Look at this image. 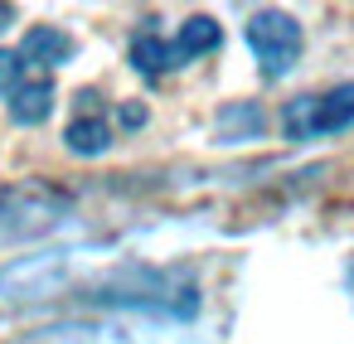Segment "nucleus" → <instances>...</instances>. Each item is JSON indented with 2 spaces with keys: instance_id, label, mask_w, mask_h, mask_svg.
Listing matches in <instances>:
<instances>
[{
  "instance_id": "f257e3e1",
  "label": "nucleus",
  "mask_w": 354,
  "mask_h": 344,
  "mask_svg": "<svg viewBox=\"0 0 354 344\" xmlns=\"http://www.w3.org/2000/svg\"><path fill=\"white\" fill-rule=\"evenodd\" d=\"M223 44V30L209 20V15H189L170 39L156 30V25H141L127 44V64L141 73V78H165L175 68H189L199 59H209L214 49Z\"/></svg>"
},
{
  "instance_id": "f03ea898",
  "label": "nucleus",
  "mask_w": 354,
  "mask_h": 344,
  "mask_svg": "<svg viewBox=\"0 0 354 344\" xmlns=\"http://www.w3.org/2000/svg\"><path fill=\"white\" fill-rule=\"evenodd\" d=\"M354 126V83H335L320 93H301L281 107V136L291 146L320 141V136H339Z\"/></svg>"
},
{
  "instance_id": "9d476101",
  "label": "nucleus",
  "mask_w": 354,
  "mask_h": 344,
  "mask_svg": "<svg viewBox=\"0 0 354 344\" xmlns=\"http://www.w3.org/2000/svg\"><path fill=\"white\" fill-rule=\"evenodd\" d=\"M35 73H39V68H30L20 49H0V102H10Z\"/></svg>"
},
{
  "instance_id": "39448f33",
  "label": "nucleus",
  "mask_w": 354,
  "mask_h": 344,
  "mask_svg": "<svg viewBox=\"0 0 354 344\" xmlns=\"http://www.w3.org/2000/svg\"><path fill=\"white\" fill-rule=\"evenodd\" d=\"M64 146L83 160H97V155L112 151V117H107L97 88H83L73 97V122L64 126Z\"/></svg>"
},
{
  "instance_id": "6e6552de",
  "label": "nucleus",
  "mask_w": 354,
  "mask_h": 344,
  "mask_svg": "<svg viewBox=\"0 0 354 344\" xmlns=\"http://www.w3.org/2000/svg\"><path fill=\"white\" fill-rule=\"evenodd\" d=\"M54 97H59V93H54V73H35V78L6 102V107H10V122H15V126H44V122L54 117Z\"/></svg>"
},
{
  "instance_id": "ddd939ff",
  "label": "nucleus",
  "mask_w": 354,
  "mask_h": 344,
  "mask_svg": "<svg viewBox=\"0 0 354 344\" xmlns=\"http://www.w3.org/2000/svg\"><path fill=\"white\" fill-rule=\"evenodd\" d=\"M10 20H15V6H0V30H6Z\"/></svg>"
},
{
  "instance_id": "f8f14e48",
  "label": "nucleus",
  "mask_w": 354,
  "mask_h": 344,
  "mask_svg": "<svg viewBox=\"0 0 354 344\" xmlns=\"http://www.w3.org/2000/svg\"><path fill=\"white\" fill-rule=\"evenodd\" d=\"M344 291H349V296H354V257H349V262H344Z\"/></svg>"
},
{
  "instance_id": "7ed1b4c3",
  "label": "nucleus",
  "mask_w": 354,
  "mask_h": 344,
  "mask_svg": "<svg viewBox=\"0 0 354 344\" xmlns=\"http://www.w3.org/2000/svg\"><path fill=\"white\" fill-rule=\"evenodd\" d=\"M68 209H73V194H64V189H54V184H44V180L0 189V238L39 233V228L59 223Z\"/></svg>"
},
{
  "instance_id": "423d86ee",
  "label": "nucleus",
  "mask_w": 354,
  "mask_h": 344,
  "mask_svg": "<svg viewBox=\"0 0 354 344\" xmlns=\"http://www.w3.org/2000/svg\"><path fill=\"white\" fill-rule=\"evenodd\" d=\"M15 344H141V329L117 325V320H64V325L20 334Z\"/></svg>"
},
{
  "instance_id": "0eeeda50",
  "label": "nucleus",
  "mask_w": 354,
  "mask_h": 344,
  "mask_svg": "<svg viewBox=\"0 0 354 344\" xmlns=\"http://www.w3.org/2000/svg\"><path fill=\"white\" fill-rule=\"evenodd\" d=\"M20 54H25V64H30V68L54 73V68H64V64L78 54V44H73V35H68V30H59V25H30V30H25V39H20Z\"/></svg>"
},
{
  "instance_id": "1a4fd4ad",
  "label": "nucleus",
  "mask_w": 354,
  "mask_h": 344,
  "mask_svg": "<svg viewBox=\"0 0 354 344\" xmlns=\"http://www.w3.org/2000/svg\"><path fill=\"white\" fill-rule=\"evenodd\" d=\"M218 131H223L228 141H248V136L262 131V112H257L252 102H228V107L218 112Z\"/></svg>"
},
{
  "instance_id": "9b49d317",
  "label": "nucleus",
  "mask_w": 354,
  "mask_h": 344,
  "mask_svg": "<svg viewBox=\"0 0 354 344\" xmlns=\"http://www.w3.org/2000/svg\"><path fill=\"white\" fill-rule=\"evenodd\" d=\"M117 122H122V131H141L146 126V107L141 102H122L117 107Z\"/></svg>"
},
{
  "instance_id": "20e7f679",
  "label": "nucleus",
  "mask_w": 354,
  "mask_h": 344,
  "mask_svg": "<svg viewBox=\"0 0 354 344\" xmlns=\"http://www.w3.org/2000/svg\"><path fill=\"white\" fill-rule=\"evenodd\" d=\"M248 49H252V59H257V68L267 78H286L301 64L306 35H301V25L286 10H257L248 20Z\"/></svg>"
}]
</instances>
